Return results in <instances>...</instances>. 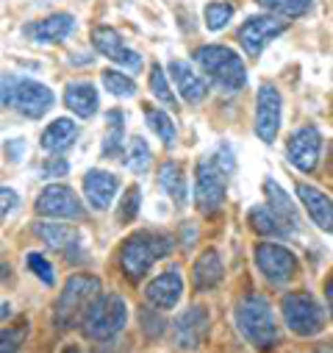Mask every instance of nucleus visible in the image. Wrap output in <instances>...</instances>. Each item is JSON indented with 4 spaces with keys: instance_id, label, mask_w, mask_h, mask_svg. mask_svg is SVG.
<instances>
[{
    "instance_id": "obj_31",
    "label": "nucleus",
    "mask_w": 333,
    "mask_h": 353,
    "mask_svg": "<svg viewBox=\"0 0 333 353\" xmlns=\"http://www.w3.org/2000/svg\"><path fill=\"white\" fill-rule=\"evenodd\" d=\"M125 167L136 175H142L150 167V145L142 137H131L128 150H125Z\"/></svg>"
},
{
    "instance_id": "obj_40",
    "label": "nucleus",
    "mask_w": 333,
    "mask_h": 353,
    "mask_svg": "<svg viewBox=\"0 0 333 353\" xmlns=\"http://www.w3.org/2000/svg\"><path fill=\"white\" fill-rule=\"evenodd\" d=\"M23 150H25V142H23V139H14V142H9V145H6V153H9V159H14V161H20V159H23V156H20Z\"/></svg>"
},
{
    "instance_id": "obj_18",
    "label": "nucleus",
    "mask_w": 333,
    "mask_h": 353,
    "mask_svg": "<svg viewBox=\"0 0 333 353\" xmlns=\"http://www.w3.org/2000/svg\"><path fill=\"white\" fill-rule=\"evenodd\" d=\"M297 198H300L303 209L308 212V217H311V223H314L316 228L333 231V201H330L322 190L297 181Z\"/></svg>"
},
{
    "instance_id": "obj_3",
    "label": "nucleus",
    "mask_w": 333,
    "mask_h": 353,
    "mask_svg": "<svg viewBox=\"0 0 333 353\" xmlns=\"http://www.w3.org/2000/svg\"><path fill=\"white\" fill-rule=\"evenodd\" d=\"M195 61L197 67L211 78V83H217L222 92H239L247 83V70L244 61L236 50L225 48V45H206L195 50Z\"/></svg>"
},
{
    "instance_id": "obj_28",
    "label": "nucleus",
    "mask_w": 333,
    "mask_h": 353,
    "mask_svg": "<svg viewBox=\"0 0 333 353\" xmlns=\"http://www.w3.org/2000/svg\"><path fill=\"white\" fill-rule=\"evenodd\" d=\"M247 220H250V228H253L256 234H264V236H278L283 239L289 234V228L270 212V206H256L247 212Z\"/></svg>"
},
{
    "instance_id": "obj_26",
    "label": "nucleus",
    "mask_w": 333,
    "mask_h": 353,
    "mask_svg": "<svg viewBox=\"0 0 333 353\" xmlns=\"http://www.w3.org/2000/svg\"><path fill=\"white\" fill-rule=\"evenodd\" d=\"M34 234H36L45 245H50L53 250H67V248L78 245V239H80L78 228H72V225H67V223H36V225H34Z\"/></svg>"
},
{
    "instance_id": "obj_8",
    "label": "nucleus",
    "mask_w": 333,
    "mask_h": 353,
    "mask_svg": "<svg viewBox=\"0 0 333 353\" xmlns=\"http://www.w3.org/2000/svg\"><path fill=\"white\" fill-rule=\"evenodd\" d=\"M225 195H228V172L208 153L195 167V203L203 214H214L225 203Z\"/></svg>"
},
{
    "instance_id": "obj_11",
    "label": "nucleus",
    "mask_w": 333,
    "mask_h": 353,
    "mask_svg": "<svg viewBox=\"0 0 333 353\" xmlns=\"http://www.w3.org/2000/svg\"><path fill=\"white\" fill-rule=\"evenodd\" d=\"M36 212L42 217H53V220H80L83 217V206H80L78 195L64 184H47L36 198Z\"/></svg>"
},
{
    "instance_id": "obj_19",
    "label": "nucleus",
    "mask_w": 333,
    "mask_h": 353,
    "mask_svg": "<svg viewBox=\"0 0 333 353\" xmlns=\"http://www.w3.org/2000/svg\"><path fill=\"white\" fill-rule=\"evenodd\" d=\"M166 70H170V75H173V81H175V86H178V92H181V98L186 101V103H200V101H206V95H208V86H206V81L186 64V61H170L166 64Z\"/></svg>"
},
{
    "instance_id": "obj_36",
    "label": "nucleus",
    "mask_w": 333,
    "mask_h": 353,
    "mask_svg": "<svg viewBox=\"0 0 333 353\" xmlns=\"http://www.w3.org/2000/svg\"><path fill=\"white\" fill-rule=\"evenodd\" d=\"M139 198H142L139 187H128L125 190V195L120 201V209H117V220L120 223H133V217L139 214Z\"/></svg>"
},
{
    "instance_id": "obj_37",
    "label": "nucleus",
    "mask_w": 333,
    "mask_h": 353,
    "mask_svg": "<svg viewBox=\"0 0 333 353\" xmlns=\"http://www.w3.org/2000/svg\"><path fill=\"white\" fill-rule=\"evenodd\" d=\"M42 179H64V175L69 172V164L61 159V156H50L45 164H42Z\"/></svg>"
},
{
    "instance_id": "obj_34",
    "label": "nucleus",
    "mask_w": 333,
    "mask_h": 353,
    "mask_svg": "<svg viewBox=\"0 0 333 353\" xmlns=\"http://www.w3.org/2000/svg\"><path fill=\"white\" fill-rule=\"evenodd\" d=\"M103 86H106L111 95H117V98H133V95H136L133 78H128V75H122V72H114V70H106V72H103Z\"/></svg>"
},
{
    "instance_id": "obj_32",
    "label": "nucleus",
    "mask_w": 333,
    "mask_h": 353,
    "mask_svg": "<svg viewBox=\"0 0 333 353\" xmlns=\"http://www.w3.org/2000/svg\"><path fill=\"white\" fill-rule=\"evenodd\" d=\"M230 17H233V6L225 3V0H211V3H206V9H203V20H206L208 31H222Z\"/></svg>"
},
{
    "instance_id": "obj_7",
    "label": "nucleus",
    "mask_w": 333,
    "mask_h": 353,
    "mask_svg": "<svg viewBox=\"0 0 333 353\" xmlns=\"http://www.w3.org/2000/svg\"><path fill=\"white\" fill-rule=\"evenodd\" d=\"M283 323L297 336H316L325 328V312L311 292H289L281 301Z\"/></svg>"
},
{
    "instance_id": "obj_42",
    "label": "nucleus",
    "mask_w": 333,
    "mask_h": 353,
    "mask_svg": "<svg viewBox=\"0 0 333 353\" xmlns=\"http://www.w3.org/2000/svg\"><path fill=\"white\" fill-rule=\"evenodd\" d=\"M61 353H83V350H80V347H78V345H67V347H64V350H61Z\"/></svg>"
},
{
    "instance_id": "obj_10",
    "label": "nucleus",
    "mask_w": 333,
    "mask_h": 353,
    "mask_svg": "<svg viewBox=\"0 0 333 353\" xmlns=\"http://www.w3.org/2000/svg\"><path fill=\"white\" fill-rule=\"evenodd\" d=\"M283 31H286V23L278 14H253L239 28V45L250 59H259L264 53V48Z\"/></svg>"
},
{
    "instance_id": "obj_39",
    "label": "nucleus",
    "mask_w": 333,
    "mask_h": 353,
    "mask_svg": "<svg viewBox=\"0 0 333 353\" xmlns=\"http://www.w3.org/2000/svg\"><path fill=\"white\" fill-rule=\"evenodd\" d=\"M0 198H3V217H9L17 209V192L9 190V187H3V190H0Z\"/></svg>"
},
{
    "instance_id": "obj_23",
    "label": "nucleus",
    "mask_w": 333,
    "mask_h": 353,
    "mask_svg": "<svg viewBox=\"0 0 333 353\" xmlns=\"http://www.w3.org/2000/svg\"><path fill=\"white\" fill-rule=\"evenodd\" d=\"M264 195H267V206H270V212L289 228V231H294L297 225H300V217H297V206H294V201H289V195L272 181V179H267L264 181Z\"/></svg>"
},
{
    "instance_id": "obj_25",
    "label": "nucleus",
    "mask_w": 333,
    "mask_h": 353,
    "mask_svg": "<svg viewBox=\"0 0 333 353\" xmlns=\"http://www.w3.org/2000/svg\"><path fill=\"white\" fill-rule=\"evenodd\" d=\"M75 137H78V125H75L72 120H67V117H58V120H53V123L45 128V134H42V148H45L47 153H64V150L75 142Z\"/></svg>"
},
{
    "instance_id": "obj_12",
    "label": "nucleus",
    "mask_w": 333,
    "mask_h": 353,
    "mask_svg": "<svg viewBox=\"0 0 333 353\" xmlns=\"http://www.w3.org/2000/svg\"><path fill=\"white\" fill-rule=\"evenodd\" d=\"M281 109H283L281 92L275 90L272 83H261L259 98H256V134H259V139L267 142V145H272L275 137H278V128H281Z\"/></svg>"
},
{
    "instance_id": "obj_17",
    "label": "nucleus",
    "mask_w": 333,
    "mask_h": 353,
    "mask_svg": "<svg viewBox=\"0 0 333 353\" xmlns=\"http://www.w3.org/2000/svg\"><path fill=\"white\" fill-rule=\"evenodd\" d=\"M184 295V279L178 270H166L144 287V298L155 309H173Z\"/></svg>"
},
{
    "instance_id": "obj_33",
    "label": "nucleus",
    "mask_w": 333,
    "mask_h": 353,
    "mask_svg": "<svg viewBox=\"0 0 333 353\" xmlns=\"http://www.w3.org/2000/svg\"><path fill=\"white\" fill-rule=\"evenodd\" d=\"M150 92L164 103V106H170V109H175V95H173V90H170V83H166V72L161 70V64H153L150 67Z\"/></svg>"
},
{
    "instance_id": "obj_1",
    "label": "nucleus",
    "mask_w": 333,
    "mask_h": 353,
    "mask_svg": "<svg viewBox=\"0 0 333 353\" xmlns=\"http://www.w3.org/2000/svg\"><path fill=\"white\" fill-rule=\"evenodd\" d=\"M236 317V328L239 334L259 350H270L278 342V323H275V312L272 303L259 295V292H250L244 298L236 301L233 309Z\"/></svg>"
},
{
    "instance_id": "obj_21",
    "label": "nucleus",
    "mask_w": 333,
    "mask_h": 353,
    "mask_svg": "<svg viewBox=\"0 0 333 353\" xmlns=\"http://www.w3.org/2000/svg\"><path fill=\"white\" fill-rule=\"evenodd\" d=\"M64 106L80 120H89L98 112V90L89 81H72L64 90Z\"/></svg>"
},
{
    "instance_id": "obj_9",
    "label": "nucleus",
    "mask_w": 333,
    "mask_h": 353,
    "mask_svg": "<svg viewBox=\"0 0 333 353\" xmlns=\"http://www.w3.org/2000/svg\"><path fill=\"white\" fill-rule=\"evenodd\" d=\"M253 256H256L259 273L272 287H286L297 276V256L289 248L278 245V242H261V245H256Z\"/></svg>"
},
{
    "instance_id": "obj_16",
    "label": "nucleus",
    "mask_w": 333,
    "mask_h": 353,
    "mask_svg": "<svg viewBox=\"0 0 333 353\" xmlns=\"http://www.w3.org/2000/svg\"><path fill=\"white\" fill-rule=\"evenodd\" d=\"M120 190V181L117 175L109 172V170H89L87 175H83V195H87L89 206L98 209V212H106L114 201Z\"/></svg>"
},
{
    "instance_id": "obj_14",
    "label": "nucleus",
    "mask_w": 333,
    "mask_h": 353,
    "mask_svg": "<svg viewBox=\"0 0 333 353\" xmlns=\"http://www.w3.org/2000/svg\"><path fill=\"white\" fill-rule=\"evenodd\" d=\"M208 325H211V317L206 306H189L186 312L178 314L173 325V339L181 350H197L208 334Z\"/></svg>"
},
{
    "instance_id": "obj_43",
    "label": "nucleus",
    "mask_w": 333,
    "mask_h": 353,
    "mask_svg": "<svg viewBox=\"0 0 333 353\" xmlns=\"http://www.w3.org/2000/svg\"><path fill=\"white\" fill-rule=\"evenodd\" d=\"M9 312H12V306H9V303H3V314H0V317L9 320Z\"/></svg>"
},
{
    "instance_id": "obj_35",
    "label": "nucleus",
    "mask_w": 333,
    "mask_h": 353,
    "mask_svg": "<svg viewBox=\"0 0 333 353\" xmlns=\"http://www.w3.org/2000/svg\"><path fill=\"white\" fill-rule=\"evenodd\" d=\"M25 264H28V270H31L34 276H39L42 284H47V287L56 284V273H53L50 261H47L42 253H28V256H25Z\"/></svg>"
},
{
    "instance_id": "obj_20",
    "label": "nucleus",
    "mask_w": 333,
    "mask_h": 353,
    "mask_svg": "<svg viewBox=\"0 0 333 353\" xmlns=\"http://www.w3.org/2000/svg\"><path fill=\"white\" fill-rule=\"evenodd\" d=\"M72 28H75L72 14L58 12V14H50V17H45V20L34 23V26H28V28H25V37H31L34 42L50 45V42H61V39H67V37L72 34Z\"/></svg>"
},
{
    "instance_id": "obj_27",
    "label": "nucleus",
    "mask_w": 333,
    "mask_h": 353,
    "mask_svg": "<svg viewBox=\"0 0 333 353\" xmlns=\"http://www.w3.org/2000/svg\"><path fill=\"white\" fill-rule=\"evenodd\" d=\"M122 131H125V117L120 109H109L106 112V137H103V156L106 159H117L122 156Z\"/></svg>"
},
{
    "instance_id": "obj_29",
    "label": "nucleus",
    "mask_w": 333,
    "mask_h": 353,
    "mask_svg": "<svg viewBox=\"0 0 333 353\" xmlns=\"http://www.w3.org/2000/svg\"><path fill=\"white\" fill-rule=\"evenodd\" d=\"M142 112H144L147 128H150L164 145H175V123L170 120V114L161 112V109H155V106H142Z\"/></svg>"
},
{
    "instance_id": "obj_6",
    "label": "nucleus",
    "mask_w": 333,
    "mask_h": 353,
    "mask_svg": "<svg viewBox=\"0 0 333 353\" xmlns=\"http://www.w3.org/2000/svg\"><path fill=\"white\" fill-rule=\"evenodd\" d=\"M125 323H128V303L122 301V295L106 292L98 295V301L87 309L80 328L89 339H111L125 328Z\"/></svg>"
},
{
    "instance_id": "obj_2",
    "label": "nucleus",
    "mask_w": 333,
    "mask_h": 353,
    "mask_svg": "<svg viewBox=\"0 0 333 353\" xmlns=\"http://www.w3.org/2000/svg\"><path fill=\"white\" fill-rule=\"evenodd\" d=\"M173 250V236H166L161 231H139L122 242L120 250V268L131 281L144 279V273L153 264Z\"/></svg>"
},
{
    "instance_id": "obj_5",
    "label": "nucleus",
    "mask_w": 333,
    "mask_h": 353,
    "mask_svg": "<svg viewBox=\"0 0 333 353\" xmlns=\"http://www.w3.org/2000/svg\"><path fill=\"white\" fill-rule=\"evenodd\" d=\"M56 103L53 92L45 83L34 81V78H23V75H3V106L14 109L25 117L39 120L45 112H50V106Z\"/></svg>"
},
{
    "instance_id": "obj_41",
    "label": "nucleus",
    "mask_w": 333,
    "mask_h": 353,
    "mask_svg": "<svg viewBox=\"0 0 333 353\" xmlns=\"http://www.w3.org/2000/svg\"><path fill=\"white\" fill-rule=\"evenodd\" d=\"M325 298H327V312H330V317H333V276H330L327 284H325Z\"/></svg>"
},
{
    "instance_id": "obj_24",
    "label": "nucleus",
    "mask_w": 333,
    "mask_h": 353,
    "mask_svg": "<svg viewBox=\"0 0 333 353\" xmlns=\"http://www.w3.org/2000/svg\"><path fill=\"white\" fill-rule=\"evenodd\" d=\"M158 187L166 192V198L175 201V206L186 203V172L178 161H164L158 167Z\"/></svg>"
},
{
    "instance_id": "obj_30",
    "label": "nucleus",
    "mask_w": 333,
    "mask_h": 353,
    "mask_svg": "<svg viewBox=\"0 0 333 353\" xmlns=\"http://www.w3.org/2000/svg\"><path fill=\"white\" fill-rule=\"evenodd\" d=\"M259 3L270 14H278V17H286V20H297V17H305L311 12L314 0H259Z\"/></svg>"
},
{
    "instance_id": "obj_22",
    "label": "nucleus",
    "mask_w": 333,
    "mask_h": 353,
    "mask_svg": "<svg viewBox=\"0 0 333 353\" xmlns=\"http://www.w3.org/2000/svg\"><path fill=\"white\" fill-rule=\"evenodd\" d=\"M222 281V261L219 253L214 248H206L197 259H195V268H192V284L197 292H208Z\"/></svg>"
},
{
    "instance_id": "obj_13",
    "label": "nucleus",
    "mask_w": 333,
    "mask_h": 353,
    "mask_svg": "<svg viewBox=\"0 0 333 353\" xmlns=\"http://www.w3.org/2000/svg\"><path fill=\"white\" fill-rule=\"evenodd\" d=\"M92 45H95V50H98L100 56H106L109 61H114V64H120V67H128L131 72H139V70H142V56H139L136 50H131L114 28H109V26L92 28Z\"/></svg>"
},
{
    "instance_id": "obj_4",
    "label": "nucleus",
    "mask_w": 333,
    "mask_h": 353,
    "mask_svg": "<svg viewBox=\"0 0 333 353\" xmlns=\"http://www.w3.org/2000/svg\"><path fill=\"white\" fill-rule=\"evenodd\" d=\"M103 284L98 276H87V273H78V276H69L64 281V290L58 292V301H56V325L58 328H69L75 325L78 320H83V314H87V309L98 301Z\"/></svg>"
},
{
    "instance_id": "obj_38",
    "label": "nucleus",
    "mask_w": 333,
    "mask_h": 353,
    "mask_svg": "<svg viewBox=\"0 0 333 353\" xmlns=\"http://www.w3.org/2000/svg\"><path fill=\"white\" fill-rule=\"evenodd\" d=\"M25 339V328H6L3 331V345H0V353H14L20 347V342Z\"/></svg>"
},
{
    "instance_id": "obj_44",
    "label": "nucleus",
    "mask_w": 333,
    "mask_h": 353,
    "mask_svg": "<svg viewBox=\"0 0 333 353\" xmlns=\"http://www.w3.org/2000/svg\"><path fill=\"white\" fill-rule=\"evenodd\" d=\"M330 164H333V142H330Z\"/></svg>"
},
{
    "instance_id": "obj_15",
    "label": "nucleus",
    "mask_w": 333,
    "mask_h": 353,
    "mask_svg": "<svg viewBox=\"0 0 333 353\" xmlns=\"http://www.w3.org/2000/svg\"><path fill=\"white\" fill-rule=\"evenodd\" d=\"M319 150H322V137L314 125H303L297 128L289 142H286V156L292 161V167L303 170V172H311L319 161Z\"/></svg>"
}]
</instances>
